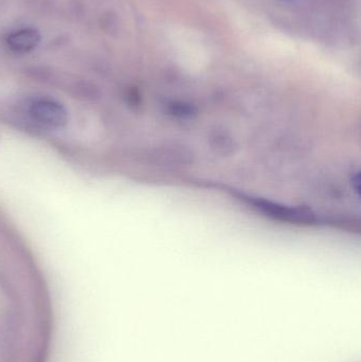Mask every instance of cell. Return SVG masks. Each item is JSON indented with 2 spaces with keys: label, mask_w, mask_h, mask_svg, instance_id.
I'll return each mask as SVG.
<instances>
[{
  "label": "cell",
  "mask_w": 361,
  "mask_h": 362,
  "mask_svg": "<svg viewBox=\"0 0 361 362\" xmlns=\"http://www.w3.org/2000/svg\"><path fill=\"white\" fill-rule=\"evenodd\" d=\"M23 114L37 127L50 131L64 129L69 121L67 108L54 98L36 95L23 104Z\"/></svg>",
  "instance_id": "cell-1"
},
{
  "label": "cell",
  "mask_w": 361,
  "mask_h": 362,
  "mask_svg": "<svg viewBox=\"0 0 361 362\" xmlns=\"http://www.w3.org/2000/svg\"><path fill=\"white\" fill-rule=\"evenodd\" d=\"M40 42V32L33 28L15 30L6 37L8 48L17 53L30 52L38 46Z\"/></svg>",
  "instance_id": "cell-2"
}]
</instances>
